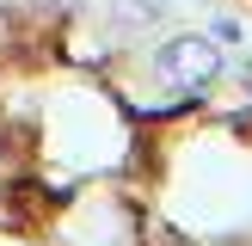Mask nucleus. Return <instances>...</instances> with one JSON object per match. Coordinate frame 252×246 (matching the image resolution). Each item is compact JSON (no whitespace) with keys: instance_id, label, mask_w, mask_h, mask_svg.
<instances>
[{"instance_id":"nucleus-1","label":"nucleus","mask_w":252,"mask_h":246,"mask_svg":"<svg viewBox=\"0 0 252 246\" xmlns=\"http://www.w3.org/2000/svg\"><path fill=\"white\" fill-rule=\"evenodd\" d=\"M221 68H228V56H221V43L203 37V31H172L166 43L154 49V80L172 86V92H203Z\"/></svg>"},{"instance_id":"nucleus-2","label":"nucleus","mask_w":252,"mask_h":246,"mask_svg":"<svg viewBox=\"0 0 252 246\" xmlns=\"http://www.w3.org/2000/svg\"><path fill=\"white\" fill-rule=\"evenodd\" d=\"M160 0H111V25L117 31H148V25H160Z\"/></svg>"},{"instance_id":"nucleus-3","label":"nucleus","mask_w":252,"mask_h":246,"mask_svg":"<svg viewBox=\"0 0 252 246\" xmlns=\"http://www.w3.org/2000/svg\"><path fill=\"white\" fill-rule=\"evenodd\" d=\"M240 92H246V98H252V56H246V62H240Z\"/></svg>"}]
</instances>
